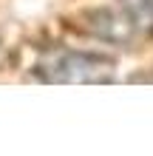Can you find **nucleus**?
<instances>
[{"mask_svg":"<svg viewBox=\"0 0 153 156\" xmlns=\"http://www.w3.org/2000/svg\"><path fill=\"white\" fill-rule=\"evenodd\" d=\"M108 62L91 54H62L46 62L40 71L48 80H102L108 74Z\"/></svg>","mask_w":153,"mask_h":156,"instance_id":"obj_1","label":"nucleus"},{"mask_svg":"<svg viewBox=\"0 0 153 156\" xmlns=\"http://www.w3.org/2000/svg\"><path fill=\"white\" fill-rule=\"evenodd\" d=\"M130 6L136 9L139 14H145V17H153V0H130Z\"/></svg>","mask_w":153,"mask_h":156,"instance_id":"obj_2","label":"nucleus"}]
</instances>
